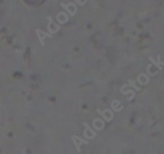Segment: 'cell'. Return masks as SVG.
I'll return each instance as SVG.
<instances>
[{
  "label": "cell",
  "instance_id": "1",
  "mask_svg": "<svg viewBox=\"0 0 164 154\" xmlns=\"http://www.w3.org/2000/svg\"><path fill=\"white\" fill-rule=\"evenodd\" d=\"M74 137H75V138H72L73 142H74V143H75V148H76V149H77V151H78L79 152H81V148H80V145H81V144H82V143H85V144H89V142H88V141L85 140V139H82V138L78 137V136L74 135Z\"/></svg>",
  "mask_w": 164,
  "mask_h": 154
},
{
  "label": "cell",
  "instance_id": "3",
  "mask_svg": "<svg viewBox=\"0 0 164 154\" xmlns=\"http://www.w3.org/2000/svg\"><path fill=\"white\" fill-rule=\"evenodd\" d=\"M84 125H85V128H86V129H87V130H89V131H90V132L92 133V134H93V135H94V137H95V136H96V132H95V131H94V130H92L91 128L89 127V125H88V124H87V123H85H85H84Z\"/></svg>",
  "mask_w": 164,
  "mask_h": 154
},
{
  "label": "cell",
  "instance_id": "2",
  "mask_svg": "<svg viewBox=\"0 0 164 154\" xmlns=\"http://www.w3.org/2000/svg\"><path fill=\"white\" fill-rule=\"evenodd\" d=\"M158 58H159V62L158 63L155 62V61L153 60V58H152V57H149V60H150L151 62H153V64H155V66H156L157 68H159V70H162V67H161V65H159V64H160V54H159Z\"/></svg>",
  "mask_w": 164,
  "mask_h": 154
}]
</instances>
